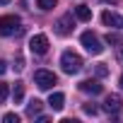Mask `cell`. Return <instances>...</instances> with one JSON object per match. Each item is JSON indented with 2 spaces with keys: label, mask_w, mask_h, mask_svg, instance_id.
Listing matches in <instances>:
<instances>
[{
  "label": "cell",
  "mask_w": 123,
  "mask_h": 123,
  "mask_svg": "<svg viewBox=\"0 0 123 123\" xmlns=\"http://www.w3.org/2000/svg\"><path fill=\"white\" fill-rule=\"evenodd\" d=\"M82 58L75 53V51H63V55H60V68H63V73H68V75H75V73H80L82 70Z\"/></svg>",
  "instance_id": "1"
},
{
  "label": "cell",
  "mask_w": 123,
  "mask_h": 123,
  "mask_svg": "<svg viewBox=\"0 0 123 123\" xmlns=\"http://www.w3.org/2000/svg\"><path fill=\"white\" fill-rule=\"evenodd\" d=\"M22 31H24V27H22L17 15L0 17V36H15V34H22Z\"/></svg>",
  "instance_id": "2"
},
{
  "label": "cell",
  "mask_w": 123,
  "mask_h": 123,
  "mask_svg": "<svg viewBox=\"0 0 123 123\" xmlns=\"http://www.w3.org/2000/svg\"><path fill=\"white\" fill-rule=\"evenodd\" d=\"M58 82V77L51 73V70H36L34 73V85L39 89H53V85Z\"/></svg>",
  "instance_id": "3"
},
{
  "label": "cell",
  "mask_w": 123,
  "mask_h": 123,
  "mask_svg": "<svg viewBox=\"0 0 123 123\" xmlns=\"http://www.w3.org/2000/svg\"><path fill=\"white\" fill-rule=\"evenodd\" d=\"M80 41H82V46H85L92 55H99V53L104 51V46H101L99 36H97V34H92V31H85V34L80 36Z\"/></svg>",
  "instance_id": "4"
},
{
  "label": "cell",
  "mask_w": 123,
  "mask_h": 123,
  "mask_svg": "<svg viewBox=\"0 0 123 123\" xmlns=\"http://www.w3.org/2000/svg\"><path fill=\"white\" fill-rule=\"evenodd\" d=\"M53 29H55L58 36H68V34H73V29H75V19H73V15H70V12L63 15V17L53 24Z\"/></svg>",
  "instance_id": "5"
},
{
  "label": "cell",
  "mask_w": 123,
  "mask_h": 123,
  "mask_svg": "<svg viewBox=\"0 0 123 123\" xmlns=\"http://www.w3.org/2000/svg\"><path fill=\"white\" fill-rule=\"evenodd\" d=\"M29 48H31V53L43 55V53L48 51V36H46V34H34V36L29 39Z\"/></svg>",
  "instance_id": "6"
},
{
  "label": "cell",
  "mask_w": 123,
  "mask_h": 123,
  "mask_svg": "<svg viewBox=\"0 0 123 123\" xmlns=\"http://www.w3.org/2000/svg\"><path fill=\"white\" fill-rule=\"evenodd\" d=\"M101 22H104L106 27H111V29H123V17H121L118 12H111V10L101 12Z\"/></svg>",
  "instance_id": "7"
},
{
  "label": "cell",
  "mask_w": 123,
  "mask_h": 123,
  "mask_svg": "<svg viewBox=\"0 0 123 123\" xmlns=\"http://www.w3.org/2000/svg\"><path fill=\"white\" fill-rule=\"evenodd\" d=\"M80 89L87 92V94H101L104 85H101L99 80H82V82H80Z\"/></svg>",
  "instance_id": "8"
},
{
  "label": "cell",
  "mask_w": 123,
  "mask_h": 123,
  "mask_svg": "<svg viewBox=\"0 0 123 123\" xmlns=\"http://www.w3.org/2000/svg\"><path fill=\"white\" fill-rule=\"evenodd\" d=\"M121 94H109L106 99H104V111H109V113H116L118 109H121Z\"/></svg>",
  "instance_id": "9"
},
{
  "label": "cell",
  "mask_w": 123,
  "mask_h": 123,
  "mask_svg": "<svg viewBox=\"0 0 123 123\" xmlns=\"http://www.w3.org/2000/svg\"><path fill=\"white\" fill-rule=\"evenodd\" d=\"M48 106H51L53 111H60V109L65 106V97L60 94V92H53V94L48 97Z\"/></svg>",
  "instance_id": "10"
},
{
  "label": "cell",
  "mask_w": 123,
  "mask_h": 123,
  "mask_svg": "<svg viewBox=\"0 0 123 123\" xmlns=\"http://www.w3.org/2000/svg\"><path fill=\"white\" fill-rule=\"evenodd\" d=\"M75 17H77L80 22H89V19H92V10H89L87 5H77V7H75Z\"/></svg>",
  "instance_id": "11"
},
{
  "label": "cell",
  "mask_w": 123,
  "mask_h": 123,
  "mask_svg": "<svg viewBox=\"0 0 123 123\" xmlns=\"http://www.w3.org/2000/svg\"><path fill=\"white\" fill-rule=\"evenodd\" d=\"M41 109H43V101L31 99V101L27 104V116H39V113H41Z\"/></svg>",
  "instance_id": "12"
},
{
  "label": "cell",
  "mask_w": 123,
  "mask_h": 123,
  "mask_svg": "<svg viewBox=\"0 0 123 123\" xmlns=\"http://www.w3.org/2000/svg\"><path fill=\"white\" fill-rule=\"evenodd\" d=\"M12 99H15V104H19V101L24 99V82H15V87H12Z\"/></svg>",
  "instance_id": "13"
},
{
  "label": "cell",
  "mask_w": 123,
  "mask_h": 123,
  "mask_svg": "<svg viewBox=\"0 0 123 123\" xmlns=\"http://www.w3.org/2000/svg\"><path fill=\"white\" fill-rule=\"evenodd\" d=\"M55 3H58V0H36V5H39L41 10H53Z\"/></svg>",
  "instance_id": "14"
},
{
  "label": "cell",
  "mask_w": 123,
  "mask_h": 123,
  "mask_svg": "<svg viewBox=\"0 0 123 123\" xmlns=\"http://www.w3.org/2000/svg\"><path fill=\"white\" fill-rule=\"evenodd\" d=\"M94 70H97V77H106V75H109L106 63H97V68H94Z\"/></svg>",
  "instance_id": "15"
},
{
  "label": "cell",
  "mask_w": 123,
  "mask_h": 123,
  "mask_svg": "<svg viewBox=\"0 0 123 123\" xmlns=\"http://www.w3.org/2000/svg\"><path fill=\"white\" fill-rule=\"evenodd\" d=\"M82 109H85V113H89V116H97V113H99V106H97V104H85Z\"/></svg>",
  "instance_id": "16"
},
{
  "label": "cell",
  "mask_w": 123,
  "mask_h": 123,
  "mask_svg": "<svg viewBox=\"0 0 123 123\" xmlns=\"http://www.w3.org/2000/svg\"><path fill=\"white\" fill-rule=\"evenodd\" d=\"M7 94H10V89H7V82H0V104H3V101L7 99Z\"/></svg>",
  "instance_id": "17"
},
{
  "label": "cell",
  "mask_w": 123,
  "mask_h": 123,
  "mask_svg": "<svg viewBox=\"0 0 123 123\" xmlns=\"http://www.w3.org/2000/svg\"><path fill=\"white\" fill-rule=\"evenodd\" d=\"M3 121H5V123H19V116H17V113H5Z\"/></svg>",
  "instance_id": "18"
},
{
  "label": "cell",
  "mask_w": 123,
  "mask_h": 123,
  "mask_svg": "<svg viewBox=\"0 0 123 123\" xmlns=\"http://www.w3.org/2000/svg\"><path fill=\"white\" fill-rule=\"evenodd\" d=\"M106 41H109V43H121V36H118V34H109Z\"/></svg>",
  "instance_id": "19"
},
{
  "label": "cell",
  "mask_w": 123,
  "mask_h": 123,
  "mask_svg": "<svg viewBox=\"0 0 123 123\" xmlns=\"http://www.w3.org/2000/svg\"><path fill=\"white\" fill-rule=\"evenodd\" d=\"M5 70H7V63H5V60H0V75H3Z\"/></svg>",
  "instance_id": "20"
},
{
  "label": "cell",
  "mask_w": 123,
  "mask_h": 123,
  "mask_svg": "<svg viewBox=\"0 0 123 123\" xmlns=\"http://www.w3.org/2000/svg\"><path fill=\"white\" fill-rule=\"evenodd\" d=\"M118 85H121V89H123V75H121V77H118Z\"/></svg>",
  "instance_id": "21"
},
{
  "label": "cell",
  "mask_w": 123,
  "mask_h": 123,
  "mask_svg": "<svg viewBox=\"0 0 123 123\" xmlns=\"http://www.w3.org/2000/svg\"><path fill=\"white\" fill-rule=\"evenodd\" d=\"M7 3H10V0H0V5H7Z\"/></svg>",
  "instance_id": "22"
}]
</instances>
